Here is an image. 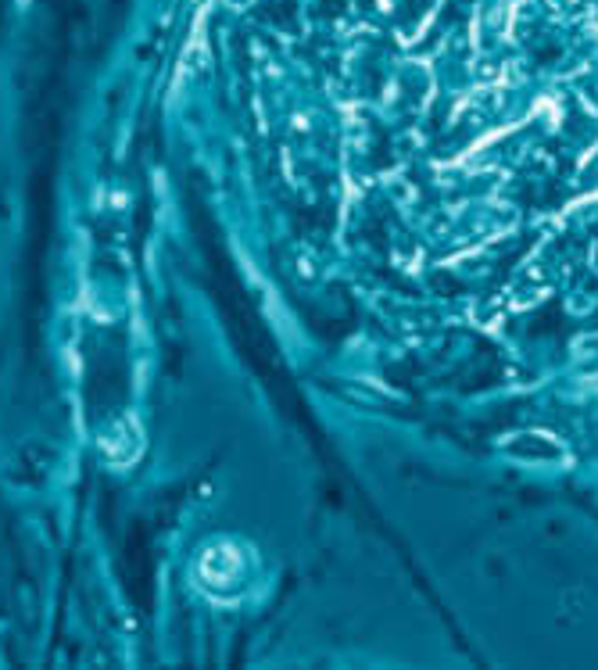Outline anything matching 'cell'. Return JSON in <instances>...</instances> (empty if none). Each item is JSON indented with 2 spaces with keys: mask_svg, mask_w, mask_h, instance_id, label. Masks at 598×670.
Returning <instances> with one entry per match:
<instances>
[]
</instances>
